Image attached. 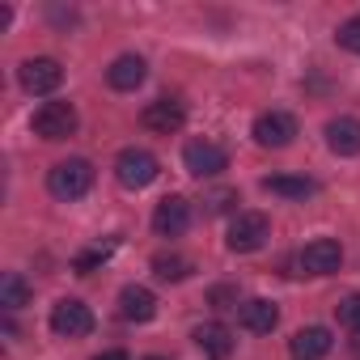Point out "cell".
<instances>
[{
	"mask_svg": "<svg viewBox=\"0 0 360 360\" xmlns=\"http://www.w3.org/2000/svg\"><path fill=\"white\" fill-rule=\"evenodd\" d=\"M238 322H242L250 335H271L276 322H280V305L267 301V297H250V301L238 305Z\"/></svg>",
	"mask_w": 360,
	"mask_h": 360,
	"instance_id": "obj_12",
	"label": "cell"
},
{
	"mask_svg": "<svg viewBox=\"0 0 360 360\" xmlns=\"http://www.w3.org/2000/svg\"><path fill=\"white\" fill-rule=\"evenodd\" d=\"M119 314H123L127 322H148V318L157 314V297H153L144 284H127V288L119 292Z\"/></svg>",
	"mask_w": 360,
	"mask_h": 360,
	"instance_id": "obj_17",
	"label": "cell"
},
{
	"mask_svg": "<svg viewBox=\"0 0 360 360\" xmlns=\"http://www.w3.org/2000/svg\"><path fill=\"white\" fill-rule=\"evenodd\" d=\"M250 136H255L259 148H288L297 140V119L288 110H263L255 119V131Z\"/></svg>",
	"mask_w": 360,
	"mask_h": 360,
	"instance_id": "obj_4",
	"label": "cell"
},
{
	"mask_svg": "<svg viewBox=\"0 0 360 360\" xmlns=\"http://www.w3.org/2000/svg\"><path fill=\"white\" fill-rule=\"evenodd\" d=\"M102 259H106V250H89V255H81V259H77V271H81V276H89Z\"/></svg>",
	"mask_w": 360,
	"mask_h": 360,
	"instance_id": "obj_24",
	"label": "cell"
},
{
	"mask_svg": "<svg viewBox=\"0 0 360 360\" xmlns=\"http://www.w3.org/2000/svg\"><path fill=\"white\" fill-rule=\"evenodd\" d=\"M297 263H301L305 276H335V271L343 267V246H339L335 238H314V242L297 255Z\"/></svg>",
	"mask_w": 360,
	"mask_h": 360,
	"instance_id": "obj_8",
	"label": "cell"
},
{
	"mask_svg": "<svg viewBox=\"0 0 360 360\" xmlns=\"http://www.w3.org/2000/svg\"><path fill=\"white\" fill-rule=\"evenodd\" d=\"M18 81H22L26 94H56V89L64 85V68H60V60H51V56H34V60H26V64L18 68Z\"/></svg>",
	"mask_w": 360,
	"mask_h": 360,
	"instance_id": "obj_6",
	"label": "cell"
},
{
	"mask_svg": "<svg viewBox=\"0 0 360 360\" xmlns=\"http://www.w3.org/2000/svg\"><path fill=\"white\" fill-rule=\"evenodd\" d=\"M195 343H200V352L208 356V360H229L233 356V330L225 326V322H204L200 330H195Z\"/></svg>",
	"mask_w": 360,
	"mask_h": 360,
	"instance_id": "obj_15",
	"label": "cell"
},
{
	"mask_svg": "<svg viewBox=\"0 0 360 360\" xmlns=\"http://www.w3.org/2000/svg\"><path fill=\"white\" fill-rule=\"evenodd\" d=\"M144 77H148V64H144L140 56H119V60L106 68V81H110V89H119V94L140 89V85H144Z\"/></svg>",
	"mask_w": 360,
	"mask_h": 360,
	"instance_id": "obj_14",
	"label": "cell"
},
{
	"mask_svg": "<svg viewBox=\"0 0 360 360\" xmlns=\"http://www.w3.org/2000/svg\"><path fill=\"white\" fill-rule=\"evenodd\" d=\"M89 187H94V165L85 157H68V161L51 165V174H47V191L56 200H68V204L89 195Z\"/></svg>",
	"mask_w": 360,
	"mask_h": 360,
	"instance_id": "obj_1",
	"label": "cell"
},
{
	"mask_svg": "<svg viewBox=\"0 0 360 360\" xmlns=\"http://www.w3.org/2000/svg\"><path fill=\"white\" fill-rule=\"evenodd\" d=\"M326 144L339 157H360V119H352V115L330 119L326 123Z\"/></svg>",
	"mask_w": 360,
	"mask_h": 360,
	"instance_id": "obj_13",
	"label": "cell"
},
{
	"mask_svg": "<svg viewBox=\"0 0 360 360\" xmlns=\"http://www.w3.org/2000/svg\"><path fill=\"white\" fill-rule=\"evenodd\" d=\"M267 238H271V221H267L263 212H238V217L229 221L225 246H229L233 255H250V250H259Z\"/></svg>",
	"mask_w": 360,
	"mask_h": 360,
	"instance_id": "obj_3",
	"label": "cell"
},
{
	"mask_svg": "<svg viewBox=\"0 0 360 360\" xmlns=\"http://www.w3.org/2000/svg\"><path fill=\"white\" fill-rule=\"evenodd\" d=\"M72 131H77L72 102H43L34 110V136H43V140H68Z\"/></svg>",
	"mask_w": 360,
	"mask_h": 360,
	"instance_id": "obj_7",
	"label": "cell"
},
{
	"mask_svg": "<svg viewBox=\"0 0 360 360\" xmlns=\"http://www.w3.org/2000/svg\"><path fill=\"white\" fill-rule=\"evenodd\" d=\"M183 165H187L195 178H217V174L229 165V153H225L221 144H212V140H191V144L183 148Z\"/></svg>",
	"mask_w": 360,
	"mask_h": 360,
	"instance_id": "obj_11",
	"label": "cell"
},
{
	"mask_svg": "<svg viewBox=\"0 0 360 360\" xmlns=\"http://www.w3.org/2000/svg\"><path fill=\"white\" fill-rule=\"evenodd\" d=\"M335 43L343 47V51H352V56H360V13L356 18H347L339 30H335Z\"/></svg>",
	"mask_w": 360,
	"mask_h": 360,
	"instance_id": "obj_22",
	"label": "cell"
},
{
	"mask_svg": "<svg viewBox=\"0 0 360 360\" xmlns=\"http://www.w3.org/2000/svg\"><path fill=\"white\" fill-rule=\"evenodd\" d=\"M94 360H127V352H119V347H115V352H102V356H94Z\"/></svg>",
	"mask_w": 360,
	"mask_h": 360,
	"instance_id": "obj_26",
	"label": "cell"
},
{
	"mask_svg": "<svg viewBox=\"0 0 360 360\" xmlns=\"http://www.w3.org/2000/svg\"><path fill=\"white\" fill-rule=\"evenodd\" d=\"M288 347H292L297 360H322V356L335 347V339H330L326 326H301V330L288 339Z\"/></svg>",
	"mask_w": 360,
	"mask_h": 360,
	"instance_id": "obj_16",
	"label": "cell"
},
{
	"mask_svg": "<svg viewBox=\"0 0 360 360\" xmlns=\"http://www.w3.org/2000/svg\"><path fill=\"white\" fill-rule=\"evenodd\" d=\"M148 360H161V356H148Z\"/></svg>",
	"mask_w": 360,
	"mask_h": 360,
	"instance_id": "obj_28",
	"label": "cell"
},
{
	"mask_svg": "<svg viewBox=\"0 0 360 360\" xmlns=\"http://www.w3.org/2000/svg\"><path fill=\"white\" fill-rule=\"evenodd\" d=\"M140 123L148 131H157V136H174L178 127L187 123V106L178 102V98H157V102H148L140 110Z\"/></svg>",
	"mask_w": 360,
	"mask_h": 360,
	"instance_id": "obj_10",
	"label": "cell"
},
{
	"mask_svg": "<svg viewBox=\"0 0 360 360\" xmlns=\"http://www.w3.org/2000/svg\"><path fill=\"white\" fill-rule=\"evenodd\" d=\"M335 318H339V322H343V326H347V330L356 335V330H360V292L343 297V301L335 305Z\"/></svg>",
	"mask_w": 360,
	"mask_h": 360,
	"instance_id": "obj_21",
	"label": "cell"
},
{
	"mask_svg": "<svg viewBox=\"0 0 360 360\" xmlns=\"http://www.w3.org/2000/svg\"><path fill=\"white\" fill-rule=\"evenodd\" d=\"M352 356H356V360H360V330H356V335H352Z\"/></svg>",
	"mask_w": 360,
	"mask_h": 360,
	"instance_id": "obj_27",
	"label": "cell"
},
{
	"mask_svg": "<svg viewBox=\"0 0 360 360\" xmlns=\"http://www.w3.org/2000/svg\"><path fill=\"white\" fill-rule=\"evenodd\" d=\"M225 301H233V305H238V288H212V305H217V309H229Z\"/></svg>",
	"mask_w": 360,
	"mask_h": 360,
	"instance_id": "obj_25",
	"label": "cell"
},
{
	"mask_svg": "<svg viewBox=\"0 0 360 360\" xmlns=\"http://www.w3.org/2000/svg\"><path fill=\"white\" fill-rule=\"evenodd\" d=\"M153 276L165 280V284H178V280L191 276V259H183V255H157L153 259Z\"/></svg>",
	"mask_w": 360,
	"mask_h": 360,
	"instance_id": "obj_20",
	"label": "cell"
},
{
	"mask_svg": "<svg viewBox=\"0 0 360 360\" xmlns=\"http://www.w3.org/2000/svg\"><path fill=\"white\" fill-rule=\"evenodd\" d=\"M263 191L284 195V200H309V195H318V183L314 178H292V174H271V178H263Z\"/></svg>",
	"mask_w": 360,
	"mask_h": 360,
	"instance_id": "obj_18",
	"label": "cell"
},
{
	"mask_svg": "<svg viewBox=\"0 0 360 360\" xmlns=\"http://www.w3.org/2000/svg\"><path fill=\"white\" fill-rule=\"evenodd\" d=\"M157 174H161V165L148 148H123L115 161V178L127 191H144L148 183H157Z\"/></svg>",
	"mask_w": 360,
	"mask_h": 360,
	"instance_id": "obj_2",
	"label": "cell"
},
{
	"mask_svg": "<svg viewBox=\"0 0 360 360\" xmlns=\"http://www.w3.org/2000/svg\"><path fill=\"white\" fill-rule=\"evenodd\" d=\"M233 200H238V191H212V195H208L204 204H208V212H225V208H229Z\"/></svg>",
	"mask_w": 360,
	"mask_h": 360,
	"instance_id": "obj_23",
	"label": "cell"
},
{
	"mask_svg": "<svg viewBox=\"0 0 360 360\" xmlns=\"http://www.w3.org/2000/svg\"><path fill=\"white\" fill-rule=\"evenodd\" d=\"M30 301V284L18 276V271H5V276H0V305H5V309H22Z\"/></svg>",
	"mask_w": 360,
	"mask_h": 360,
	"instance_id": "obj_19",
	"label": "cell"
},
{
	"mask_svg": "<svg viewBox=\"0 0 360 360\" xmlns=\"http://www.w3.org/2000/svg\"><path fill=\"white\" fill-rule=\"evenodd\" d=\"M51 330H56L60 339H81V335H89V330H94V314H89V305L77 301V297L56 301V305H51Z\"/></svg>",
	"mask_w": 360,
	"mask_h": 360,
	"instance_id": "obj_5",
	"label": "cell"
},
{
	"mask_svg": "<svg viewBox=\"0 0 360 360\" xmlns=\"http://www.w3.org/2000/svg\"><path fill=\"white\" fill-rule=\"evenodd\" d=\"M153 229H157V238H183L191 229V204L183 195H165L153 208Z\"/></svg>",
	"mask_w": 360,
	"mask_h": 360,
	"instance_id": "obj_9",
	"label": "cell"
}]
</instances>
